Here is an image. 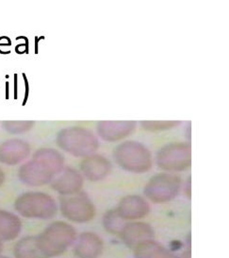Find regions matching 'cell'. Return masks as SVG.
<instances>
[{"instance_id": "1", "label": "cell", "mask_w": 229, "mask_h": 258, "mask_svg": "<svg viewBox=\"0 0 229 258\" xmlns=\"http://www.w3.org/2000/svg\"><path fill=\"white\" fill-rule=\"evenodd\" d=\"M56 143L63 152L75 157H87L94 154L99 148L97 137L90 130L72 126L61 130L56 137Z\"/></svg>"}, {"instance_id": "2", "label": "cell", "mask_w": 229, "mask_h": 258, "mask_svg": "<svg viewBox=\"0 0 229 258\" xmlns=\"http://www.w3.org/2000/svg\"><path fill=\"white\" fill-rule=\"evenodd\" d=\"M40 249L47 257H56L64 253L76 239L75 228L64 221H55L36 236Z\"/></svg>"}, {"instance_id": "3", "label": "cell", "mask_w": 229, "mask_h": 258, "mask_svg": "<svg viewBox=\"0 0 229 258\" xmlns=\"http://www.w3.org/2000/svg\"><path fill=\"white\" fill-rule=\"evenodd\" d=\"M15 209L26 219L51 220L57 215L59 207L49 194L39 191H30L18 196Z\"/></svg>"}, {"instance_id": "4", "label": "cell", "mask_w": 229, "mask_h": 258, "mask_svg": "<svg viewBox=\"0 0 229 258\" xmlns=\"http://www.w3.org/2000/svg\"><path fill=\"white\" fill-rule=\"evenodd\" d=\"M113 157L117 165L129 172L142 174L152 168L151 152L138 141L130 140L117 146Z\"/></svg>"}, {"instance_id": "5", "label": "cell", "mask_w": 229, "mask_h": 258, "mask_svg": "<svg viewBox=\"0 0 229 258\" xmlns=\"http://www.w3.org/2000/svg\"><path fill=\"white\" fill-rule=\"evenodd\" d=\"M157 165L166 171H184L191 165V148L189 143L175 142L165 145L156 156Z\"/></svg>"}, {"instance_id": "6", "label": "cell", "mask_w": 229, "mask_h": 258, "mask_svg": "<svg viewBox=\"0 0 229 258\" xmlns=\"http://www.w3.org/2000/svg\"><path fill=\"white\" fill-rule=\"evenodd\" d=\"M181 188V179L176 175L161 173L155 175L146 183L145 197L155 204L173 201Z\"/></svg>"}, {"instance_id": "7", "label": "cell", "mask_w": 229, "mask_h": 258, "mask_svg": "<svg viewBox=\"0 0 229 258\" xmlns=\"http://www.w3.org/2000/svg\"><path fill=\"white\" fill-rule=\"evenodd\" d=\"M60 210L65 219L76 223L89 222L95 216L94 205L84 192L62 196L60 200Z\"/></svg>"}, {"instance_id": "8", "label": "cell", "mask_w": 229, "mask_h": 258, "mask_svg": "<svg viewBox=\"0 0 229 258\" xmlns=\"http://www.w3.org/2000/svg\"><path fill=\"white\" fill-rule=\"evenodd\" d=\"M56 176L53 170L42 160L32 157V160L19 167L18 177L24 184L29 186H43L52 182Z\"/></svg>"}, {"instance_id": "9", "label": "cell", "mask_w": 229, "mask_h": 258, "mask_svg": "<svg viewBox=\"0 0 229 258\" xmlns=\"http://www.w3.org/2000/svg\"><path fill=\"white\" fill-rule=\"evenodd\" d=\"M51 187L61 196H70L80 192L83 187V176L73 167H63L54 177Z\"/></svg>"}, {"instance_id": "10", "label": "cell", "mask_w": 229, "mask_h": 258, "mask_svg": "<svg viewBox=\"0 0 229 258\" xmlns=\"http://www.w3.org/2000/svg\"><path fill=\"white\" fill-rule=\"evenodd\" d=\"M31 151V146L27 141L11 138L0 144V163L7 166H16L30 156Z\"/></svg>"}, {"instance_id": "11", "label": "cell", "mask_w": 229, "mask_h": 258, "mask_svg": "<svg viewBox=\"0 0 229 258\" xmlns=\"http://www.w3.org/2000/svg\"><path fill=\"white\" fill-rule=\"evenodd\" d=\"M117 212L123 220H139L144 219L150 213V205L141 196L130 195L120 201Z\"/></svg>"}, {"instance_id": "12", "label": "cell", "mask_w": 229, "mask_h": 258, "mask_svg": "<svg viewBox=\"0 0 229 258\" xmlns=\"http://www.w3.org/2000/svg\"><path fill=\"white\" fill-rule=\"evenodd\" d=\"M80 170L89 181L100 182L110 173L111 164L102 155L92 154L81 161Z\"/></svg>"}, {"instance_id": "13", "label": "cell", "mask_w": 229, "mask_h": 258, "mask_svg": "<svg viewBox=\"0 0 229 258\" xmlns=\"http://www.w3.org/2000/svg\"><path fill=\"white\" fill-rule=\"evenodd\" d=\"M104 250V242L99 235L86 232L76 236L74 253L77 258H98Z\"/></svg>"}, {"instance_id": "14", "label": "cell", "mask_w": 229, "mask_h": 258, "mask_svg": "<svg viewBox=\"0 0 229 258\" xmlns=\"http://www.w3.org/2000/svg\"><path fill=\"white\" fill-rule=\"evenodd\" d=\"M97 134L103 140L116 142L130 137L136 129L135 121H100L97 126Z\"/></svg>"}, {"instance_id": "15", "label": "cell", "mask_w": 229, "mask_h": 258, "mask_svg": "<svg viewBox=\"0 0 229 258\" xmlns=\"http://www.w3.org/2000/svg\"><path fill=\"white\" fill-rule=\"evenodd\" d=\"M119 236H121L123 241L127 246L133 249L139 243L154 239L155 232L147 223L133 221L126 224Z\"/></svg>"}, {"instance_id": "16", "label": "cell", "mask_w": 229, "mask_h": 258, "mask_svg": "<svg viewBox=\"0 0 229 258\" xmlns=\"http://www.w3.org/2000/svg\"><path fill=\"white\" fill-rule=\"evenodd\" d=\"M22 231L20 218L6 210H0V239L3 241L15 240Z\"/></svg>"}, {"instance_id": "17", "label": "cell", "mask_w": 229, "mask_h": 258, "mask_svg": "<svg viewBox=\"0 0 229 258\" xmlns=\"http://www.w3.org/2000/svg\"><path fill=\"white\" fill-rule=\"evenodd\" d=\"M134 258H178L154 239L139 243L133 248Z\"/></svg>"}, {"instance_id": "18", "label": "cell", "mask_w": 229, "mask_h": 258, "mask_svg": "<svg viewBox=\"0 0 229 258\" xmlns=\"http://www.w3.org/2000/svg\"><path fill=\"white\" fill-rule=\"evenodd\" d=\"M14 254L16 258H49L40 249L34 235L25 236L16 243Z\"/></svg>"}, {"instance_id": "19", "label": "cell", "mask_w": 229, "mask_h": 258, "mask_svg": "<svg viewBox=\"0 0 229 258\" xmlns=\"http://www.w3.org/2000/svg\"><path fill=\"white\" fill-rule=\"evenodd\" d=\"M34 158L42 160L50 167L55 174L60 173L64 167V157L61 152L51 148H42L34 152Z\"/></svg>"}, {"instance_id": "20", "label": "cell", "mask_w": 229, "mask_h": 258, "mask_svg": "<svg viewBox=\"0 0 229 258\" xmlns=\"http://www.w3.org/2000/svg\"><path fill=\"white\" fill-rule=\"evenodd\" d=\"M128 222L123 220L116 209L107 211L103 217V226L108 233L120 235Z\"/></svg>"}, {"instance_id": "21", "label": "cell", "mask_w": 229, "mask_h": 258, "mask_svg": "<svg viewBox=\"0 0 229 258\" xmlns=\"http://www.w3.org/2000/svg\"><path fill=\"white\" fill-rule=\"evenodd\" d=\"M35 125V121H3L2 128L11 135H22L30 132Z\"/></svg>"}, {"instance_id": "22", "label": "cell", "mask_w": 229, "mask_h": 258, "mask_svg": "<svg viewBox=\"0 0 229 258\" xmlns=\"http://www.w3.org/2000/svg\"><path fill=\"white\" fill-rule=\"evenodd\" d=\"M141 124L147 132H163L176 128L180 121H142Z\"/></svg>"}, {"instance_id": "23", "label": "cell", "mask_w": 229, "mask_h": 258, "mask_svg": "<svg viewBox=\"0 0 229 258\" xmlns=\"http://www.w3.org/2000/svg\"><path fill=\"white\" fill-rule=\"evenodd\" d=\"M16 51L18 54L29 53V40L24 36V43L16 46Z\"/></svg>"}, {"instance_id": "24", "label": "cell", "mask_w": 229, "mask_h": 258, "mask_svg": "<svg viewBox=\"0 0 229 258\" xmlns=\"http://www.w3.org/2000/svg\"><path fill=\"white\" fill-rule=\"evenodd\" d=\"M22 75H23L24 82H25V91H26L25 92V97H24V101L22 105L25 106L27 104V101H28V99H29V95H30V85H29V81H28V78L26 76V74L23 73Z\"/></svg>"}, {"instance_id": "25", "label": "cell", "mask_w": 229, "mask_h": 258, "mask_svg": "<svg viewBox=\"0 0 229 258\" xmlns=\"http://www.w3.org/2000/svg\"><path fill=\"white\" fill-rule=\"evenodd\" d=\"M12 46V40L8 36H1L0 37V51L2 47H7Z\"/></svg>"}, {"instance_id": "26", "label": "cell", "mask_w": 229, "mask_h": 258, "mask_svg": "<svg viewBox=\"0 0 229 258\" xmlns=\"http://www.w3.org/2000/svg\"><path fill=\"white\" fill-rule=\"evenodd\" d=\"M4 182H5V173L3 169L0 167V187L3 185Z\"/></svg>"}, {"instance_id": "27", "label": "cell", "mask_w": 229, "mask_h": 258, "mask_svg": "<svg viewBox=\"0 0 229 258\" xmlns=\"http://www.w3.org/2000/svg\"><path fill=\"white\" fill-rule=\"evenodd\" d=\"M17 99V74H15V99Z\"/></svg>"}, {"instance_id": "28", "label": "cell", "mask_w": 229, "mask_h": 258, "mask_svg": "<svg viewBox=\"0 0 229 258\" xmlns=\"http://www.w3.org/2000/svg\"><path fill=\"white\" fill-rule=\"evenodd\" d=\"M179 258H191V250H187L186 252H184L182 256Z\"/></svg>"}, {"instance_id": "29", "label": "cell", "mask_w": 229, "mask_h": 258, "mask_svg": "<svg viewBox=\"0 0 229 258\" xmlns=\"http://www.w3.org/2000/svg\"><path fill=\"white\" fill-rule=\"evenodd\" d=\"M9 89H10L9 83L8 82H6V99H9Z\"/></svg>"}, {"instance_id": "30", "label": "cell", "mask_w": 229, "mask_h": 258, "mask_svg": "<svg viewBox=\"0 0 229 258\" xmlns=\"http://www.w3.org/2000/svg\"><path fill=\"white\" fill-rule=\"evenodd\" d=\"M2 250H3V242L2 240L0 239V256H1V253H2Z\"/></svg>"}, {"instance_id": "31", "label": "cell", "mask_w": 229, "mask_h": 258, "mask_svg": "<svg viewBox=\"0 0 229 258\" xmlns=\"http://www.w3.org/2000/svg\"><path fill=\"white\" fill-rule=\"evenodd\" d=\"M0 258H8V257H5V256H0Z\"/></svg>"}]
</instances>
